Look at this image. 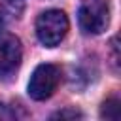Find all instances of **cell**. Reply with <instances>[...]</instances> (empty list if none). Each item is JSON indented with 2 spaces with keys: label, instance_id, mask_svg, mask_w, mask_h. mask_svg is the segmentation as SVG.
<instances>
[{
  "label": "cell",
  "instance_id": "obj_1",
  "mask_svg": "<svg viewBox=\"0 0 121 121\" xmlns=\"http://www.w3.org/2000/svg\"><path fill=\"white\" fill-rule=\"evenodd\" d=\"M68 32V17L60 9H47L36 19V36L45 47L59 45Z\"/></svg>",
  "mask_w": 121,
  "mask_h": 121
},
{
  "label": "cell",
  "instance_id": "obj_4",
  "mask_svg": "<svg viewBox=\"0 0 121 121\" xmlns=\"http://www.w3.org/2000/svg\"><path fill=\"white\" fill-rule=\"evenodd\" d=\"M23 59V47L17 36L0 34V78H9L17 72Z\"/></svg>",
  "mask_w": 121,
  "mask_h": 121
},
{
  "label": "cell",
  "instance_id": "obj_2",
  "mask_svg": "<svg viewBox=\"0 0 121 121\" xmlns=\"http://www.w3.org/2000/svg\"><path fill=\"white\" fill-rule=\"evenodd\" d=\"M60 81V70L55 64L43 62L40 66H36V70L30 76L28 81V96L34 100H45L49 98L55 89L59 87Z\"/></svg>",
  "mask_w": 121,
  "mask_h": 121
},
{
  "label": "cell",
  "instance_id": "obj_6",
  "mask_svg": "<svg viewBox=\"0 0 121 121\" xmlns=\"http://www.w3.org/2000/svg\"><path fill=\"white\" fill-rule=\"evenodd\" d=\"M53 117H55V119H64V117L76 119V117H81V113H79L78 110H62V112H57Z\"/></svg>",
  "mask_w": 121,
  "mask_h": 121
},
{
  "label": "cell",
  "instance_id": "obj_8",
  "mask_svg": "<svg viewBox=\"0 0 121 121\" xmlns=\"http://www.w3.org/2000/svg\"><path fill=\"white\" fill-rule=\"evenodd\" d=\"M2 28H4V15H2V11H0V32H2Z\"/></svg>",
  "mask_w": 121,
  "mask_h": 121
},
{
  "label": "cell",
  "instance_id": "obj_3",
  "mask_svg": "<svg viewBox=\"0 0 121 121\" xmlns=\"http://www.w3.org/2000/svg\"><path fill=\"white\" fill-rule=\"evenodd\" d=\"M78 21L83 32L87 34H100L106 30L110 23V9L100 0H85L79 6Z\"/></svg>",
  "mask_w": 121,
  "mask_h": 121
},
{
  "label": "cell",
  "instance_id": "obj_5",
  "mask_svg": "<svg viewBox=\"0 0 121 121\" xmlns=\"http://www.w3.org/2000/svg\"><path fill=\"white\" fill-rule=\"evenodd\" d=\"M100 117L104 119H119V100L108 98L100 108Z\"/></svg>",
  "mask_w": 121,
  "mask_h": 121
},
{
  "label": "cell",
  "instance_id": "obj_7",
  "mask_svg": "<svg viewBox=\"0 0 121 121\" xmlns=\"http://www.w3.org/2000/svg\"><path fill=\"white\" fill-rule=\"evenodd\" d=\"M13 117H15V112H13L9 106H6V104L0 102V121H4V119H13Z\"/></svg>",
  "mask_w": 121,
  "mask_h": 121
}]
</instances>
